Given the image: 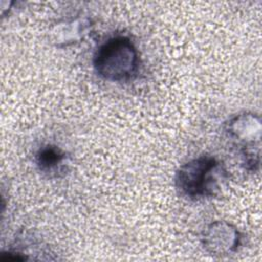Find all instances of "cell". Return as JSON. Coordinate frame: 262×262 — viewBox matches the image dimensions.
Masks as SVG:
<instances>
[{
  "instance_id": "6da1fadb",
  "label": "cell",
  "mask_w": 262,
  "mask_h": 262,
  "mask_svg": "<svg viewBox=\"0 0 262 262\" xmlns=\"http://www.w3.org/2000/svg\"><path fill=\"white\" fill-rule=\"evenodd\" d=\"M227 178V170L219 160L203 155L187 161L177 169L174 184L181 196L199 201L217 195Z\"/></svg>"
},
{
  "instance_id": "7a4b0ae2",
  "label": "cell",
  "mask_w": 262,
  "mask_h": 262,
  "mask_svg": "<svg viewBox=\"0 0 262 262\" xmlns=\"http://www.w3.org/2000/svg\"><path fill=\"white\" fill-rule=\"evenodd\" d=\"M93 68L96 74L106 81H128L136 75L139 68L137 48L129 37H111L96 49Z\"/></svg>"
},
{
  "instance_id": "3957f363",
  "label": "cell",
  "mask_w": 262,
  "mask_h": 262,
  "mask_svg": "<svg viewBox=\"0 0 262 262\" xmlns=\"http://www.w3.org/2000/svg\"><path fill=\"white\" fill-rule=\"evenodd\" d=\"M228 138L239 147L245 169L254 172L260 167L261 119L257 114L244 112L233 116L224 126Z\"/></svg>"
},
{
  "instance_id": "277c9868",
  "label": "cell",
  "mask_w": 262,
  "mask_h": 262,
  "mask_svg": "<svg viewBox=\"0 0 262 262\" xmlns=\"http://www.w3.org/2000/svg\"><path fill=\"white\" fill-rule=\"evenodd\" d=\"M201 244L210 255L224 257L237 251L242 244V234L233 224L218 220L204 228Z\"/></svg>"
},
{
  "instance_id": "5b68a950",
  "label": "cell",
  "mask_w": 262,
  "mask_h": 262,
  "mask_svg": "<svg viewBox=\"0 0 262 262\" xmlns=\"http://www.w3.org/2000/svg\"><path fill=\"white\" fill-rule=\"evenodd\" d=\"M35 162L39 171L48 177H59L68 169L66 151L54 144H46L40 147L35 156Z\"/></svg>"
}]
</instances>
